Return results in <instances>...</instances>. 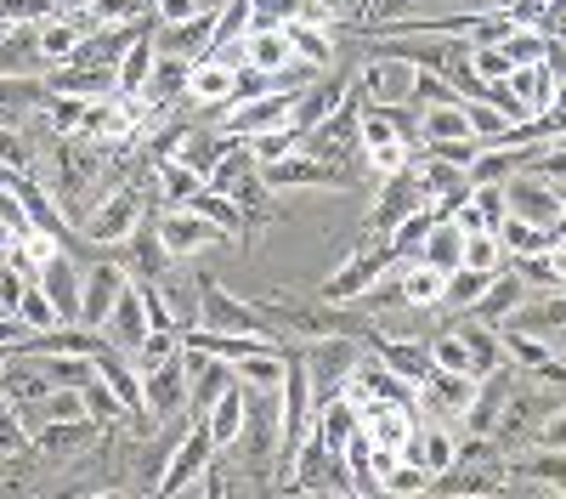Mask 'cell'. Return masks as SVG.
I'll use <instances>...</instances> for the list:
<instances>
[{"instance_id": "obj_53", "label": "cell", "mask_w": 566, "mask_h": 499, "mask_svg": "<svg viewBox=\"0 0 566 499\" xmlns=\"http://www.w3.org/2000/svg\"><path fill=\"white\" fill-rule=\"evenodd\" d=\"M527 29H538L544 40H566V0H549V7H544Z\"/></svg>"}, {"instance_id": "obj_7", "label": "cell", "mask_w": 566, "mask_h": 499, "mask_svg": "<svg viewBox=\"0 0 566 499\" xmlns=\"http://www.w3.org/2000/svg\"><path fill=\"white\" fill-rule=\"evenodd\" d=\"M181 370H187V415H205V408L239 381L227 357H210V352H193V346H181Z\"/></svg>"}, {"instance_id": "obj_57", "label": "cell", "mask_w": 566, "mask_h": 499, "mask_svg": "<svg viewBox=\"0 0 566 499\" xmlns=\"http://www.w3.org/2000/svg\"><path fill=\"white\" fill-rule=\"evenodd\" d=\"M555 108L566 114V80H555Z\"/></svg>"}, {"instance_id": "obj_1", "label": "cell", "mask_w": 566, "mask_h": 499, "mask_svg": "<svg viewBox=\"0 0 566 499\" xmlns=\"http://www.w3.org/2000/svg\"><path fill=\"white\" fill-rule=\"evenodd\" d=\"M142 221V188H108V199H91L80 233L91 245H125Z\"/></svg>"}, {"instance_id": "obj_15", "label": "cell", "mask_w": 566, "mask_h": 499, "mask_svg": "<svg viewBox=\"0 0 566 499\" xmlns=\"http://www.w3.org/2000/svg\"><path fill=\"white\" fill-rule=\"evenodd\" d=\"M397 256H391V245H380V250H363V256H352L340 272H335V279H328L323 284V306H346L357 290H368L374 279H380V272L391 267Z\"/></svg>"}, {"instance_id": "obj_22", "label": "cell", "mask_w": 566, "mask_h": 499, "mask_svg": "<svg viewBox=\"0 0 566 499\" xmlns=\"http://www.w3.org/2000/svg\"><path fill=\"white\" fill-rule=\"evenodd\" d=\"M154 181H159V199H165V205H187L210 176H205L199 165H187L181 154H165V159H154Z\"/></svg>"}, {"instance_id": "obj_10", "label": "cell", "mask_w": 566, "mask_h": 499, "mask_svg": "<svg viewBox=\"0 0 566 499\" xmlns=\"http://www.w3.org/2000/svg\"><path fill=\"white\" fill-rule=\"evenodd\" d=\"M45 295H52V306H57V324H80V295H85V272L63 256V245L40 261V279H34Z\"/></svg>"}, {"instance_id": "obj_25", "label": "cell", "mask_w": 566, "mask_h": 499, "mask_svg": "<svg viewBox=\"0 0 566 499\" xmlns=\"http://www.w3.org/2000/svg\"><path fill=\"white\" fill-rule=\"evenodd\" d=\"M154 58H159V45H154V29H142L130 45H125V58H119V69H114V80H119V91L125 97H136L142 85H148V74H154Z\"/></svg>"}, {"instance_id": "obj_12", "label": "cell", "mask_w": 566, "mask_h": 499, "mask_svg": "<svg viewBox=\"0 0 566 499\" xmlns=\"http://www.w3.org/2000/svg\"><path fill=\"white\" fill-rule=\"evenodd\" d=\"M130 284V272L119 267V261H97L85 272V295H80V324L85 330H103V318L114 312V301H119V290Z\"/></svg>"}, {"instance_id": "obj_47", "label": "cell", "mask_w": 566, "mask_h": 499, "mask_svg": "<svg viewBox=\"0 0 566 499\" xmlns=\"http://www.w3.org/2000/svg\"><path fill=\"white\" fill-rule=\"evenodd\" d=\"M301 18V0H250V29H283Z\"/></svg>"}, {"instance_id": "obj_32", "label": "cell", "mask_w": 566, "mask_h": 499, "mask_svg": "<svg viewBox=\"0 0 566 499\" xmlns=\"http://www.w3.org/2000/svg\"><path fill=\"white\" fill-rule=\"evenodd\" d=\"M283 370H290V357H277V346L250 352V357L232 363V375H239L244 386H255V392H277V386H283Z\"/></svg>"}, {"instance_id": "obj_40", "label": "cell", "mask_w": 566, "mask_h": 499, "mask_svg": "<svg viewBox=\"0 0 566 499\" xmlns=\"http://www.w3.org/2000/svg\"><path fill=\"white\" fill-rule=\"evenodd\" d=\"M431 363H437V370H453V375H476V363H470V346H464L459 330L431 335Z\"/></svg>"}, {"instance_id": "obj_35", "label": "cell", "mask_w": 566, "mask_h": 499, "mask_svg": "<svg viewBox=\"0 0 566 499\" xmlns=\"http://www.w3.org/2000/svg\"><path fill=\"white\" fill-rule=\"evenodd\" d=\"M437 216H442V210H413V216L391 221V233H386L391 256H397V261H413V256H419V245H424V233H431V221H437Z\"/></svg>"}, {"instance_id": "obj_56", "label": "cell", "mask_w": 566, "mask_h": 499, "mask_svg": "<svg viewBox=\"0 0 566 499\" xmlns=\"http://www.w3.org/2000/svg\"><path fill=\"white\" fill-rule=\"evenodd\" d=\"M91 0H52V12H85Z\"/></svg>"}, {"instance_id": "obj_58", "label": "cell", "mask_w": 566, "mask_h": 499, "mask_svg": "<svg viewBox=\"0 0 566 499\" xmlns=\"http://www.w3.org/2000/svg\"><path fill=\"white\" fill-rule=\"evenodd\" d=\"M7 239H12V233H7V227H0V250H7Z\"/></svg>"}, {"instance_id": "obj_59", "label": "cell", "mask_w": 566, "mask_h": 499, "mask_svg": "<svg viewBox=\"0 0 566 499\" xmlns=\"http://www.w3.org/2000/svg\"><path fill=\"white\" fill-rule=\"evenodd\" d=\"M442 7H453V12H459V0H442Z\"/></svg>"}, {"instance_id": "obj_4", "label": "cell", "mask_w": 566, "mask_h": 499, "mask_svg": "<svg viewBox=\"0 0 566 499\" xmlns=\"http://www.w3.org/2000/svg\"><path fill=\"white\" fill-rule=\"evenodd\" d=\"M142 415L154 426H170V420H187V370H181V352L159 370L142 375Z\"/></svg>"}, {"instance_id": "obj_45", "label": "cell", "mask_w": 566, "mask_h": 499, "mask_svg": "<svg viewBox=\"0 0 566 499\" xmlns=\"http://www.w3.org/2000/svg\"><path fill=\"white\" fill-rule=\"evenodd\" d=\"M34 159H40V154H34L29 136H23L18 125H0V165H12V170H23V176H29V170H34Z\"/></svg>"}, {"instance_id": "obj_6", "label": "cell", "mask_w": 566, "mask_h": 499, "mask_svg": "<svg viewBox=\"0 0 566 499\" xmlns=\"http://www.w3.org/2000/svg\"><path fill=\"white\" fill-rule=\"evenodd\" d=\"M470 403H476V375L431 370V375L419 381V408H424L431 420H442V426L464 420V415H470Z\"/></svg>"}, {"instance_id": "obj_46", "label": "cell", "mask_w": 566, "mask_h": 499, "mask_svg": "<svg viewBox=\"0 0 566 499\" xmlns=\"http://www.w3.org/2000/svg\"><path fill=\"white\" fill-rule=\"evenodd\" d=\"M470 205L482 210L488 227H499L510 216V199H504V181H470Z\"/></svg>"}, {"instance_id": "obj_29", "label": "cell", "mask_w": 566, "mask_h": 499, "mask_svg": "<svg viewBox=\"0 0 566 499\" xmlns=\"http://www.w3.org/2000/svg\"><path fill=\"white\" fill-rule=\"evenodd\" d=\"M283 34H290V52L312 69H328L335 63V29H317V23H283Z\"/></svg>"}, {"instance_id": "obj_28", "label": "cell", "mask_w": 566, "mask_h": 499, "mask_svg": "<svg viewBox=\"0 0 566 499\" xmlns=\"http://www.w3.org/2000/svg\"><path fill=\"white\" fill-rule=\"evenodd\" d=\"M187 210H199L205 221H216L227 239H239V233H244V205L232 199V194H221V188H210V181H205L193 199H187Z\"/></svg>"}, {"instance_id": "obj_19", "label": "cell", "mask_w": 566, "mask_h": 499, "mask_svg": "<svg viewBox=\"0 0 566 499\" xmlns=\"http://www.w3.org/2000/svg\"><path fill=\"white\" fill-rule=\"evenodd\" d=\"M232 85H239V69H227L221 58H199V63H187V97L205 103L210 114L227 103L232 108Z\"/></svg>"}, {"instance_id": "obj_14", "label": "cell", "mask_w": 566, "mask_h": 499, "mask_svg": "<svg viewBox=\"0 0 566 499\" xmlns=\"http://www.w3.org/2000/svg\"><path fill=\"white\" fill-rule=\"evenodd\" d=\"M413 210H437V205H431V188H424V170H419V159H408L402 170H391V176H386V194H380V221L391 227V221H402V216H413Z\"/></svg>"}, {"instance_id": "obj_30", "label": "cell", "mask_w": 566, "mask_h": 499, "mask_svg": "<svg viewBox=\"0 0 566 499\" xmlns=\"http://www.w3.org/2000/svg\"><path fill=\"white\" fill-rule=\"evenodd\" d=\"M459 250H464L459 221H453V216H437L431 233H424V245H419V261H431L437 272H453V267H459Z\"/></svg>"}, {"instance_id": "obj_52", "label": "cell", "mask_w": 566, "mask_h": 499, "mask_svg": "<svg viewBox=\"0 0 566 499\" xmlns=\"http://www.w3.org/2000/svg\"><path fill=\"white\" fill-rule=\"evenodd\" d=\"M142 7L148 0H91V18H97V29H108V23H125V18H142Z\"/></svg>"}, {"instance_id": "obj_44", "label": "cell", "mask_w": 566, "mask_h": 499, "mask_svg": "<svg viewBox=\"0 0 566 499\" xmlns=\"http://www.w3.org/2000/svg\"><path fill=\"white\" fill-rule=\"evenodd\" d=\"M18 454H29V426L23 415L0 397V460H18Z\"/></svg>"}, {"instance_id": "obj_41", "label": "cell", "mask_w": 566, "mask_h": 499, "mask_svg": "<svg viewBox=\"0 0 566 499\" xmlns=\"http://www.w3.org/2000/svg\"><path fill=\"white\" fill-rule=\"evenodd\" d=\"M18 318L29 324V335L57 330V306H52V295H45L40 284H29V290H23V301H18Z\"/></svg>"}, {"instance_id": "obj_51", "label": "cell", "mask_w": 566, "mask_h": 499, "mask_svg": "<svg viewBox=\"0 0 566 499\" xmlns=\"http://www.w3.org/2000/svg\"><path fill=\"white\" fill-rule=\"evenodd\" d=\"M470 74H476L482 85L488 80H504L510 74V58L499 52V45H470Z\"/></svg>"}, {"instance_id": "obj_38", "label": "cell", "mask_w": 566, "mask_h": 499, "mask_svg": "<svg viewBox=\"0 0 566 499\" xmlns=\"http://www.w3.org/2000/svg\"><path fill=\"white\" fill-rule=\"evenodd\" d=\"M499 341H504V352H510L515 363H522V370H538L544 357H555V346H549L544 335H533V330H510V324H504V335H499Z\"/></svg>"}, {"instance_id": "obj_33", "label": "cell", "mask_w": 566, "mask_h": 499, "mask_svg": "<svg viewBox=\"0 0 566 499\" xmlns=\"http://www.w3.org/2000/svg\"><path fill=\"white\" fill-rule=\"evenodd\" d=\"M380 357L391 363V370H397L402 381H413V386L437 370V363H431V341H424V346H419V341H386V346H380Z\"/></svg>"}, {"instance_id": "obj_36", "label": "cell", "mask_w": 566, "mask_h": 499, "mask_svg": "<svg viewBox=\"0 0 566 499\" xmlns=\"http://www.w3.org/2000/svg\"><path fill=\"white\" fill-rule=\"evenodd\" d=\"M493 233L504 239V250L510 256H533V250H549V227H533V221H522V216H504L499 227H493Z\"/></svg>"}, {"instance_id": "obj_3", "label": "cell", "mask_w": 566, "mask_h": 499, "mask_svg": "<svg viewBox=\"0 0 566 499\" xmlns=\"http://www.w3.org/2000/svg\"><path fill=\"white\" fill-rule=\"evenodd\" d=\"M413 74H419V63L413 58H402V52H380L368 69H363V80H357V97L363 103H374V108H402L408 97H413Z\"/></svg>"}, {"instance_id": "obj_37", "label": "cell", "mask_w": 566, "mask_h": 499, "mask_svg": "<svg viewBox=\"0 0 566 499\" xmlns=\"http://www.w3.org/2000/svg\"><path fill=\"white\" fill-rule=\"evenodd\" d=\"M80 397H85V415H91V420H114V415H130V408L119 403V392H114V386L97 375V363H91V375L80 381Z\"/></svg>"}, {"instance_id": "obj_43", "label": "cell", "mask_w": 566, "mask_h": 499, "mask_svg": "<svg viewBox=\"0 0 566 499\" xmlns=\"http://www.w3.org/2000/svg\"><path fill=\"white\" fill-rule=\"evenodd\" d=\"M295 148H301V131H295V125H272V131L250 136V154H255V165L283 159V154H295Z\"/></svg>"}, {"instance_id": "obj_16", "label": "cell", "mask_w": 566, "mask_h": 499, "mask_svg": "<svg viewBox=\"0 0 566 499\" xmlns=\"http://www.w3.org/2000/svg\"><path fill=\"white\" fill-rule=\"evenodd\" d=\"M97 335H103L108 352H125V357L136 352V341L148 335V312H142V290H136V284L119 290V301H114V312L103 318V330H97Z\"/></svg>"}, {"instance_id": "obj_9", "label": "cell", "mask_w": 566, "mask_h": 499, "mask_svg": "<svg viewBox=\"0 0 566 499\" xmlns=\"http://www.w3.org/2000/svg\"><path fill=\"white\" fill-rule=\"evenodd\" d=\"M159 239H165V250H170L176 261H187V256H199V250L221 245L227 233H221L216 221H205L199 210H187V205H170V216H159Z\"/></svg>"}, {"instance_id": "obj_18", "label": "cell", "mask_w": 566, "mask_h": 499, "mask_svg": "<svg viewBox=\"0 0 566 499\" xmlns=\"http://www.w3.org/2000/svg\"><path fill=\"white\" fill-rule=\"evenodd\" d=\"M244 420H250V392H244V381H232V386L205 408V432L216 437V448H239Z\"/></svg>"}, {"instance_id": "obj_54", "label": "cell", "mask_w": 566, "mask_h": 499, "mask_svg": "<svg viewBox=\"0 0 566 499\" xmlns=\"http://www.w3.org/2000/svg\"><path fill=\"white\" fill-rule=\"evenodd\" d=\"M533 443H538V448H555V454H566V403H560L555 415L538 426V437H533Z\"/></svg>"}, {"instance_id": "obj_24", "label": "cell", "mask_w": 566, "mask_h": 499, "mask_svg": "<svg viewBox=\"0 0 566 499\" xmlns=\"http://www.w3.org/2000/svg\"><path fill=\"white\" fill-rule=\"evenodd\" d=\"M239 52H244V63H250V69H261L266 80H272L277 69H290V63H295V52H290V34H283V29H250Z\"/></svg>"}, {"instance_id": "obj_39", "label": "cell", "mask_w": 566, "mask_h": 499, "mask_svg": "<svg viewBox=\"0 0 566 499\" xmlns=\"http://www.w3.org/2000/svg\"><path fill=\"white\" fill-rule=\"evenodd\" d=\"M510 29H515V18H510L504 7H493V12H470L464 40H470V45H504V40H510Z\"/></svg>"}, {"instance_id": "obj_50", "label": "cell", "mask_w": 566, "mask_h": 499, "mask_svg": "<svg viewBox=\"0 0 566 499\" xmlns=\"http://www.w3.org/2000/svg\"><path fill=\"white\" fill-rule=\"evenodd\" d=\"M52 18V0H0V29L12 23H45Z\"/></svg>"}, {"instance_id": "obj_49", "label": "cell", "mask_w": 566, "mask_h": 499, "mask_svg": "<svg viewBox=\"0 0 566 499\" xmlns=\"http://www.w3.org/2000/svg\"><path fill=\"white\" fill-rule=\"evenodd\" d=\"M424 488H431V471L413 466V460H402L397 471L380 477V493H424Z\"/></svg>"}, {"instance_id": "obj_20", "label": "cell", "mask_w": 566, "mask_h": 499, "mask_svg": "<svg viewBox=\"0 0 566 499\" xmlns=\"http://www.w3.org/2000/svg\"><path fill=\"white\" fill-rule=\"evenodd\" d=\"M210 34H216V12H193L187 23H165V29L154 34V45H159V52H170V58L199 63V58L210 52Z\"/></svg>"}, {"instance_id": "obj_42", "label": "cell", "mask_w": 566, "mask_h": 499, "mask_svg": "<svg viewBox=\"0 0 566 499\" xmlns=\"http://www.w3.org/2000/svg\"><path fill=\"white\" fill-rule=\"evenodd\" d=\"M544 45H549V40H544L538 29H527V23H515V29H510V40L499 45V52L510 58V69H522V63H544Z\"/></svg>"}, {"instance_id": "obj_11", "label": "cell", "mask_w": 566, "mask_h": 499, "mask_svg": "<svg viewBox=\"0 0 566 499\" xmlns=\"http://www.w3.org/2000/svg\"><path fill=\"white\" fill-rule=\"evenodd\" d=\"M199 318H205V324L210 330H221V335H261L266 324H261V312L255 306H244L239 295H227L216 279H199Z\"/></svg>"}, {"instance_id": "obj_48", "label": "cell", "mask_w": 566, "mask_h": 499, "mask_svg": "<svg viewBox=\"0 0 566 499\" xmlns=\"http://www.w3.org/2000/svg\"><path fill=\"white\" fill-rule=\"evenodd\" d=\"M527 170H538L544 181H555V188L566 194V136H555V143H544V148H538V159H533Z\"/></svg>"}, {"instance_id": "obj_13", "label": "cell", "mask_w": 566, "mask_h": 499, "mask_svg": "<svg viewBox=\"0 0 566 499\" xmlns=\"http://www.w3.org/2000/svg\"><path fill=\"white\" fill-rule=\"evenodd\" d=\"M352 97V80L346 74H328V80H312V85H301L295 91V108H290V125L306 136L312 125H323L328 114H335L340 103Z\"/></svg>"}, {"instance_id": "obj_5", "label": "cell", "mask_w": 566, "mask_h": 499, "mask_svg": "<svg viewBox=\"0 0 566 499\" xmlns=\"http://www.w3.org/2000/svg\"><path fill=\"white\" fill-rule=\"evenodd\" d=\"M290 108H295V91H283V85L255 91V97L227 108V136H232V143H250V136H261L272 125H290Z\"/></svg>"}, {"instance_id": "obj_23", "label": "cell", "mask_w": 566, "mask_h": 499, "mask_svg": "<svg viewBox=\"0 0 566 499\" xmlns=\"http://www.w3.org/2000/svg\"><path fill=\"white\" fill-rule=\"evenodd\" d=\"M148 108H170L176 97H187V58H170V52H159L154 58V74H148V85L136 91Z\"/></svg>"}, {"instance_id": "obj_17", "label": "cell", "mask_w": 566, "mask_h": 499, "mask_svg": "<svg viewBox=\"0 0 566 499\" xmlns=\"http://www.w3.org/2000/svg\"><path fill=\"white\" fill-rule=\"evenodd\" d=\"M533 290H527V279L515 267H504V272H493L488 279V290H482V301L470 306V318H482V324H493V330H504L510 318H515V306H522Z\"/></svg>"}, {"instance_id": "obj_31", "label": "cell", "mask_w": 566, "mask_h": 499, "mask_svg": "<svg viewBox=\"0 0 566 499\" xmlns=\"http://www.w3.org/2000/svg\"><path fill=\"white\" fill-rule=\"evenodd\" d=\"M488 279H493V272H476V267H453L448 279H442V301H437V306H442V312H470V306L482 301Z\"/></svg>"}, {"instance_id": "obj_27", "label": "cell", "mask_w": 566, "mask_h": 499, "mask_svg": "<svg viewBox=\"0 0 566 499\" xmlns=\"http://www.w3.org/2000/svg\"><path fill=\"white\" fill-rule=\"evenodd\" d=\"M470 136V119H464V97L453 103H437L419 114V143H464Z\"/></svg>"}, {"instance_id": "obj_21", "label": "cell", "mask_w": 566, "mask_h": 499, "mask_svg": "<svg viewBox=\"0 0 566 499\" xmlns=\"http://www.w3.org/2000/svg\"><path fill=\"white\" fill-rule=\"evenodd\" d=\"M357 426H363V403H352L346 392L323 397V403H317V415H312V432H317L328 448H335V454L346 448V437H352Z\"/></svg>"}, {"instance_id": "obj_55", "label": "cell", "mask_w": 566, "mask_h": 499, "mask_svg": "<svg viewBox=\"0 0 566 499\" xmlns=\"http://www.w3.org/2000/svg\"><path fill=\"white\" fill-rule=\"evenodd\" d=\"M544 256H549V267H555V279H560V290H566V233H555Z\"/></svg>"}, {"instance_id": "obj_2", "label": "cell", "mask_w": 566, "mask_h": 499, "mask_svg": "<svg viewBox=\"0 0 566 499\" xmlns=\"http://www.w3.org/2000/svg\"><path fill=\"white\" fill-rule=\"evenodd\" d=\"M504 199H510V216H522V221H533V227H560V216H566V194L555 188V181H544L538 170H515L510 181H504Z\"/></svg>"}, {"instance_id": "obj_8", "label": "cell", "mask_w": 566, "mask_h": 499, "mask_svg": "<svg viewBox=\"0 0 566 499\" xmlns=\"http://www.w3.org/2000/svg\"><path fill=\"white\" fill-rule=\"evenodd\" d=\"M210 454H216V437H210L205 426H193V432L181 437V448L159 466V482H154V488H159V493H187V488H193V482L205 477Z\"/></svg>"}, {"instance_id": "obj_26", "label": "cell", "mask_w": 566, "mask_h": 499, "mask_svg": "<svg viewBox=\"0 0 566 499\" xmlns=\"http://www.w3.org/2000/svg\"><path fill=\"white\" fill-rule=\"evenodd\" d=\"M459 335H464V346H470V363H476V375H493L499 370V357H504V341H499V330L493 324H482V318H470V312H459V324H453Z\"/></svg>"}, {"instance_id": "obj_34", "label": "cell", "mask_w": 566, "mask_h": 499, "mask_svg": "<svg viewBox=\"0 0 566 499\" xmlns=\"http://www.w3.org/2000/svg\"><path fill=\"white\" fill-rule=\"evenodd\" d=\"M459 267H476V272H504L510 267V250H504V239L493 233H464V250H459Z\"/></svg>"}]
</instances>
